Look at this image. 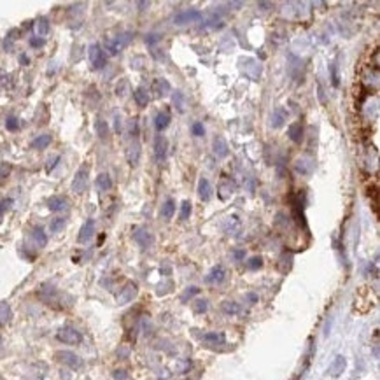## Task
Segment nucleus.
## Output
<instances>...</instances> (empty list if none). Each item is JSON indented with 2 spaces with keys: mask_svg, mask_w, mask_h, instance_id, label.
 <instances>
[{
  "mask_svg": "<svg viewBox=\"0 0 380 380\" xmlns=\"http://www.w3.org/2000/svg\"><path fill=\"white\" fill-rule=\"evenodd\" d=\"M56 338L61 342V344H67V345H77V344L83 342L81 331H77V329L72 328V326H63V328L58 329Z\"/></svg>",
  "mask_w": 380,
  "mask_h": 380,
  "instance_id": "1",
  "label": "nucleus"
},
{
  "mask_svg": "<svg viewBox=\"0 0 380 380\" xmlns=\"http://www.w3.org/2000/svg\"><path fill=\"white\" fill-rule=\"evenodd\" d=\"M201 18H203V14H201V11H198V9H186V11H181V13L174 18V23L177 26H182V25H189V23L200 21Z\"/></svg>",
  "mask_w": 380,
  "mask_h": 380,
  "instance_id": "2",
  "label": "nucleus"
},
{
  "mask_svg": "<svg viewBox=\"0 0 380 380\" xmlns=\"http://www.w3.org/2000/svg\"><path fill=\"white\" fill-rule=\"evenodd\" d=\"M90 61H91V67L95 70H100L105 67V61H107V56H105V51L102 49L100 44H91L90 46Z\"/></svg>",
  "mask_w": 380,
  "mask_h": 380,
  "instance_id": "3",
  "label": "nucleus"
},
{
  "mask_svg": "<svg viewBox=\"0 0 380 380\" xmlns=\"http://www.w3.org/2000/svg\"><path fill=\"white\" fill-rule=\"evenodd\" d=\"M88 174H90V170H88L86 165H83L77 172H75L74 179H72V191L77 193V195H81V193L86 191V188H88Z\"/></svg>",
  "mask_w": 380,
  "mask_h": 380,
  "instance_id": "4",
  "label": "nucleus"
},
{
  "mask_svg": "<svg viewBox=\"0 0 380 380\" xmlns=\"http://www.w3.org/2000/svg\"><path fill=\"white\" fill-rule=\"evenodd\" d=\"M56 359L60 363L65 364V366L72 368V370H79V368L83 366V359L79 358L77 354H74V352H70V350H60V352H56Z\"/></svg>",
  "mask_w": 380,
  "mask_h": 380,
  "instance_id": "5",
  "label": "nucleus"
},
{
  "mask_svg": "<svg viewBox=\"0 0 380 380\" xmlns=\"http://www.w3.org/2000/svg\"><path fill=\"white\" fill-rule=\"evenodd\" d=\"M130 40H131V35L130 34L116 35L112 40H107V51H109L110 54H118V53H121L123 49H125L128 44H130Z\"/></svg>",
  "mask_w": 380,
  "mask_h": 380,
  "instance_id": "6",
  "label": "nucleus"
},
{
  "mask_svg": "<svg viewBox=\"0 0 380 380\" xmlns=\"http://www.w3.org/2000/svg\"><path fill=\"white\" fill-rule=\"evenodd\" d=\"M133 240H135L137 244L142 247V249H147V247H151V245H153L154 236H153V233L149 232L147 228L139 226V228H135V230H133Z\"/></svg>",
  "mask_w": 380,
  "mask_h": 380,
  "instance_id": "7",
  "label": "nucleus"
},
{
  "mask_svg": "<svg viewBox=\"0 0 380 380\" xmlns=\"http://www.w3.org/2000/svg\"><path fill=\"white\" fill-rule=\"evenodd\" d=\"M168 154V139L165 135H156L154 139V160L158 163H163Z\"/></svg>",
  "mask_w": 380,
  "mask_h": 380,
  "instance_id": "8",
  "label": "nucleus"
},
{
  "mask_svg": "<svg viewBox=\"0 0 380 380\" xmlns=\"http://www.w3.org/2000/svg\"><path fill=\"white\" fill-rule=\"evenodd\" d=\"M201 342H203L207 347H210V349H217V347L226 345V337H224V333H221V331H210L201 337Z\"/></svg>",
  "mask_w": 380,
  "mask_h": 380,
  "instance_id": "9",
  "label": "nucleus"
},
{
  "mask_svg": "<svg viewBox=\"0 0 380 380\" xmlns=\"http://www.w3.org/2000/svg\"><path fill=\"white\" fill-rule=\"evenodd\" d=\"M137 293H139L137 286L133 284V282H127V284L121 288V291H119V294H118V303L119 305H127V303L133 302L135 296H137Z\"/></svg>",
  "mask_w": 380,
  "mask_h": 380,
  "instance_id": "10",
  "label": "nucleus"
},
{
  "mask_svg": "<svg viewBox=\"0 0 380 380\" xmlns=\"http://www.w3.org/2000/svg\"><path fill=\"white\" fill-rule=\"evenodd\" d=\"M40 300L44 303H48V305H58V298H60V293H58L56 288H53L51 284H44L40 288V293H39Z\"/></svg>",
  "mask_w": 380,
  "mask_h": 380,
  "instance_id": "11",
  "label": "nucleus"
},
{
  "mask_svg": "<svg viewBox=\"0 0 380 380\" xmlns=\"http://www.w3.org/2000/svg\"><path fill=\"white\" fill-rule=\"evenodd\" d=\"M95 235V221L93 219H88L86 223L81 226L77 235V242L79 244H86V242L91 240V236Z\"/></svg>",
  "mask_w": 380,
  "mask_h": 380,
  "instance_id": "12",
  "label": "nucleus"
},
{
  "mask_svg": "<svg viewBox=\"0 0 380 380\" xmlns=\"http://www.w3.org/2000/svg\"><path fill=\"white\" fill-rule=\"evenodd\" d=\"M226 279V270H224L223 265H216L212 270L209 271V275L205 277V280L209 284H221Z\"/></svg>",
  "mask_w": 380,
  "mask_h": 380,
  "instance_id": "13",
  "label": "nucleus"
},
{
  "mask_svg": "<svg viewBox=\"0 0 380 380\" xmlns=\"http://www.w3.org/2000/svg\"><path fill=\"white\" fill-rule=\"evenodd\" d=\"M48 209L51 212H63L69 210V200L65 197H51L48 198Z\"/></svg>",
  "mask_w": 380,
  "mask_h": 380,
  "instance_id": "14",
  "label": "nucleus"
},
{
  "mask_svg": "<svg viewBox=\"0 0 380 380\" xmlns=\"http://www.w3.org/2000/svg\"><path fill=\"white\" fill-rule=\"evenodd\" d=\"M170 121H172V116L168 110H162V112H158L156 114V118H154V128H156V131H165L166 128L170 127Z\"/></svg>",
  "mask_w": 380,
  "mask_h": 380,
  "instance_id": "15",
  "label": "nucleus"
},
{
  "mask_svg": "<svg viewBox=\"0 0 380 380\" xmlns=\"http://www.w3.org/2000/svg\"><path fill=\"white\" fill-rule=\"evenodd\" d=\"M127 160L128 163H130L131 166H137L140 162V144L137 142V139L131 142L130 145H128L127 149Z\"/></svg>",
  "mask_w": 380,
  "mask_h": 380,
  "instance_id": "16",
  "label": "nucleus"
},
{
  "mask_svg": "<svg viewBox=\"0 0 380 380\" xmlns=\"http://www.w3.org/2000/svg\"><path fill=\"white\" fill-rule=\"evenodd\" d=\"M288 135H289V139L293 140L294 144H302V140H303V125L302 123L296 121V123H293V125H289Z\"/></svg>",
  "mask_w": 380,
  "mask_h": 380,
  "instance_id": "17",
  "label": "nucleus"
},
{
  "mask_svg": "<svg viewBox=\"0 0 380 380\" xmlns=\"http://www.w3.org/2000/svg\"><path fill=\"white\" fill-rule=\"evenodd\" d=\"M30 236H32V240H34V244L37 245L39 249L46 247V244H48V235L44 232V228H40V226H35L34 230H32Z\"/></svg>",
  "mask_w": 380,
  "mask_h": 380,
  "instance_id": "18",
  "label": "nucleus"
},
{
  "mask_svg": "<svg viewBox=\"0 0 380 380\" xmlns=\"http://www.w3.org/2000/svg\"><path fill=\"white\" fill-rule=\"evenodd\" d=\"M314 168V163H312L310 158H298L294 162V170L302 175H308Z\"/></svg>",
  "mask_w": 380,
  "mask_h": 380,
  "instance_id": "19",
  "label": "nucleus"
},
{
  "mask_svg": "<svg viewBox=\"0 0 380 380\" xmlns=\"http://www.w3.org/2000/svg\"><path fill=\"white\" fill-rule=\"evenodd\" d=\"M214 154L217 158H226L230 154V147H228V142L224 140V137L217 135L214 139Z\"/></svg>",
  "mask_w": 380,
  "mask_h": 380,
  "instance_id": "20",
  "label": "nucleus"
},
{
  "mask_svg": "<svg viewBox=\"0 0 380 380\" xmlns=\"http://www.w3.org/2000/svg\"><path fill=\"white\" fill-rule=\"evenodd\" d=\"M288 121V110L284 107H277L271 114V127L273 128H280L284 127V123Z\"/></svg>",
  "mask_w": 380,
  "mask_h": 380,
  "instance_id": "21",
  "label": "nucleus"
},
{
  "mask_svg": "<svg viewBox=\"0 0 380 380\" xmlns=\"http://www.w3.org/2000/svg\"><path fill=\"white\" fill-rule=\"evenodd\" d=\"M345 366H347L345 358H344V356H337V358H335V361L329 364V375H331V377H340L342 373H344V370H345Z\"/></svg>",
  "mask_w": 380,
  "mask_h": 380,
  "instance_id": "22",
  "label": "nucleus"
},
{
  "mask_svg": "<svg viewBox=\"0 0 380 380\" xmlns=\"http://www.w3.org/2000/svg\"><path fill=\"white\" fill-rule=\"evenodd\" d=\"M198 197L203 201H209L212 198V186H210L209 179L201 177L200 182H198Z\"/></svg>",
  "mask_w": 380,
  "mask_h": 380,
  "instance_id": "23",
  "label": "nucleus"
},
{
  "mask_svg": "<svg viewBox=\"0 0 380 380\" xmlns=\"http://www.w3.org/2000/svg\"><path fill=\"white\" fill-rule=\"evenodd\" d=\"M174 214H175V201L172 200V198H168V200H165V203L162 205L160 216H162L165 221H170V219L174 217Z\"/></svg>",
  "mask_w": 380,
  "mask_h": 380,
  "instance_id": "24",
  "label": "nucleus"
},
{
  "mask_svg": "<svg viewBox=\"0 0 380 380\" xmlns=\"http://www.w3.org/2000/svg\"><path fill=\"white\" fill-rule=\"evenodd\" d=\"M34 28H35V34H37V37H42V39H44V37L49 34L48 18H39V19L34 23Z\"/></svg>",
  "mask_w": 380,
  "mask_h": 380,
  "instance_id": "25",
  "label": "nucleus"
},
{
  "mask_svg": "<svg viewBox=\"0 0 380 380\" xmlns=\"http://www.w3.org/2000/svg\"><path fill=\"white\" fill-rule=\"evenodd\" d=\"M95 130H96V135L100 137L102 140L109 139V125H107V121H104V119L98 118L95 123Z\"/></svg>",
  "mask_w": 380,
  "mask_h": 380,
  "instance_id": "26",
  "label": "nucleus"
},
{
  "mask_svg": "<svg viewBox=\"0 0 380 380\" xmlns=\"http://www.w3.org/2000/svg\"><path fill=\"white\" fill-rule=\"evenodd\" d=\"M96 188L100 191H109L112 188V179H110L109 174H100L96 177Z\"/></svg>",
  "mask_w": 380,
  "mask_h": 380,
  "instance_id": "27",
  "label": "nucleus"
},
{
  "mask_svg": "<svg viewBox=\"0 0 380 380\" xmlns=\"http://www.w3.org/2000/svg\"><path fill=\"white\" fill-rule=\"evenodd\" d=\"M133 98H135L139 107H145L149 104V93L145 91L144 88H137L135 91H133Z\"/></svg>",
  "mask_w": 380,
  "mask_h": 380,
  "instance_id": "28",
  "label": "nucleus"
},
{
  "mask_svg": "<svg viewBox=\"0 0 380 380\" xmlns=\"http://www.w3.org/2000/svg\"><path fill=\"white\" fill-rule=\"evenodd\" d=\"M154 88H156V93H158L160 96H165V95H168V93L172 91L170 83H168L166 79H163V77L156 79V83H154Z\"/></svg>",
  "mask_w": 380,
  "mask_h": 380,
  "instance_id": "29",
  "label": "nucleus"
},
{
  "mask_svg": "<svg viewBox=\"0 0 380 380\" xmlns=\"http://www.w3.org/2000/svg\"><path fill=\"white\" fill-rule=\"evenodd\" d=\"M51 140H53V137L49 135V133H42V135H39L34 142H32V147L34 149H46L49 144H51Z\"/></svg>",
  "mask_w": 380,
  "mask_h": 380,
  "instance_id": "30",
  "label": "nucleus"
},
{
  "mask_svg": "<svg viewBox=\"0 0 380 380\" xmlns=\"http://www.w3.org/2000/svg\"><path fill=\"white\" fill-rule=\"evenodd\" d=\"M11 319H13V310H11L9 303L0 302V324H7Z\"/></svg>",
  "mask_w": 380,
  "mask_h": 380,
  "instance_id": "31",
  "label": "nucleus"
},
{
  "mask_svg": "<svg viewBox=\"0 0 380 380\" xmlns=\"http://www.w3.org/2000/svg\"><path fill=\"white\" fill-rule=\"evenodd\" d=\"M65 224H67V217H56L51 221L49 230H51V233H60L61 230L65 228Z\"/></svg>",
  "mask_w": 380,
  "mask_h": 380,
  "instance_id": "32",
  "label": "nucleus"
},
{
  "mask_svg": "<svg viewBox=\"0 0 380 380\" xmlns=\"http://www.w3.org/2000/svg\"><path fill=\"white\" fill-rule=\"evenodd\" d=\"M189 216H191V201L189 200H184L182 203H181V221H188Z\"/></svg>",
  "mask_w": 380,
  "mask_h": 380,
  "instance_id": "33",
  "label": "nucleus"
},
{
  "mask_svg": "<svg viewBox=\"0 0 380 380\" xmlns=\"http://www.w3.org/2000/svg\"><path fill=\"white\" fill-rule=\"evenodd\" d=\"M223 312L228 315H235V314L240 312V305L235 303V302H224L223 303Z\"/></svg>",
  "mask_w": 380,
  "mask_h": 380,
  "instance_id": "34",
  "label": "nucleus"
},
{
  "mask_svg": "<svg viewBox=\"0 0 380 380\" xmlns=\"http://www.w3.org/2000/svg\"><path fill=\"white\" fill-rule=\"evenodd\" d=\"M172 102H174V105L177 107V110H179V112H182V110H184V95H182V91H175L174 96H172Z\"/></svg>",
  "mask_w": 380,
  "mask_h": 380,
  "instance_id": "35",
  "label": "nucleus"
},
{
  "mask_svg": "<svg viewBox=\"0 0 380 380\" xmlns=\"http://www.w3.org/2000/svg\"><path fill=\"white\" fill-rule=\"evenodd\" d=\"M261 267H263L261 256H253V258L247 261V268H249V270H259Z\"/></svg>",
  "mask_w": 380,
  "mask_h": 380,
  "instance_id": "36",
  "label": "nucleus"
},
{
  "mask_svg": "<svg viewBox=\"0 0 380 380\" xmlns=\"http://www.w3.org/2000/svg\"><path fill=\"white\" fill-rule=\"evenodd\" d=\"M329 74H331V84L335 88L340 86V75H338V67L333 63V65H329Z\"/></svg>",
  "mask_w": 380,
  "mask_h": 380,
  "instance_id": "37",
  "label": "nucleus"
},
{
  "mask_svg": "<svg viewBox=\"0 0 380 380\" xmlns=\"http://www.w3.org/2000/svg\"><path fill=\"white\" fill-rule=\"evenodd\" d=\"M191 133L195 137H203V135H205V127H203V123H200V121L193 123V125H191Z\"/></svg>",
  "mask_w": 380,
  "mask_h": 380,
  "instance_id": "38",
  "label": "nucleus"
},
{
  "mask_svg": "<svg viewBox=\"0 0 380 380\" xmlns=\"http://www.w3.org/2000/svg\"><path fill=\"white\" fill-rule=\"evenodd\" d=\"M198 293H200V288H197V286H191V288H188L186 291H184V294L181 296V300H182V302H188L189 298L197 296Z\"/></svg>",
  "mask_w": 380,
  "mask_h": 380,
  "instance_id": "39",
  "label": "nucleus"
},
{
  "mask_svg": "<svg viewBox=\"0 0 380 380\" xmlns=\"http://www.w3.org/2000/svg\"><path fill=\"white\" fill-rule=\"evenodd\" d=\"M5 128H7L9 131H16L18 128H19V119L14 118V116H9L7 121H5Z\"/></svg>",
  "mask_w": 380,
  "mask_h": 380,
  "instance_id": "40",
  "label": "nucleus"
},
{
  "mask_svg": "<svg viewBox=\"0 0 380 380\" xmlns=\"http://www.w3.org/2000/svg\"><path fill=\"white\" fill-rule=\"evenodd\" d=\"M13 203H14L13 198H4V200H0V216L5 214V212L13 207Z\"/></svg>",
  "mask_w": 380,
  "mask_h": 380,
  "instance_id": "41",
  "label": "nucleus"
},
{
  "mask_svg": "<svg viewBox=\"0 0 380 380\" xmlns=\"http://www.w3.org/2000/svg\"><path fill=\"white\" fill-rule=\"evenodd\" d=\"M127 88H128V83L125 81V79H121V81H119V84L116 86V95H118V96H125V95H127Z\"/></svg>",
  "mask_w": 380,
  "mask_h": 380,
  "instance_id": "42",
  "label": "nucleus"
},
{
  "mask_svg": "<svg viewBox=\"0 0 380 380\" xmlns=\"http://www.w3.org/2000/svg\"><path fill=\"white\" fill-rule=\"evenodd\" d=\"M60 160H61L60 154H56V156H53L51 160H48V165H46V172H53V168H54V166H56L58 163H60Z\"/></svg>",
  "mask_w": 380,
  "mask_h": 380,
  "instance_id": "43",
  "label": "nucleus"
},
{
  "mask_svg": "<svg viewBox=\"0 0 380 380\" xmlns=\"http://www.w3.org/2000/svg\"><path fill=\"white\" fill-rule=\"evenodd\" d=\"M11 170H13V166L9 165V163H2V165H0V179H5V177L11 174Z\"/></svg>",
  "mask_w": 380,
  "mask_h": 380,
  "instance_id": "44",
  "label": "nucleus"
},
{
  "mask_svg": "<svg viewBox=\"0 0 380 380\" xmlns=\"http://www.w3.org/2000/svg\"><path fill=\"white\" fill-rule=\"evenodd\" d=\"M44 44H46V39H42V37H32V39H30V46H32V48H35V49L42 48Z\"/></svg>",
  "mask_w": 380,
  "mask_h": 380,
  "instance_id": "45",
  "label": "nucleus"
},
{
  "mask_svg": "<svg viewBox=\"0 0 380 380\" xmlns=\"http://www.w3.org/2000/svg\"><path fill=\"white\" fill-rule=\"evenodd\" d=\"M207 307L209 305H207L205 300H200V302L195 303V312H197V314H203V312H207Z\"/></svg>",
  "mask_w": 380,
  "mask_h": 380,
  "instance_id": "46",
  "label": "nucleus"
},
{
  "mask_svg": "<svg viewBox=\"0 0 380 380\" xmlns=\"http://www.w3.org/2000/svg\"><path fill=\"white\" fill-rule=\"evenodd\" d=\"M160 39H162V37H160V35H156V34H149V35H145V44H147V46H151V48H153L154 44H156V42H158V40H160Z\"/></svg>",
  "mask_w": 380,
  "mask_h": 380,
  "instance_id": "47",
  "label": "nucleus"
},
{
  "mask_svg": "<svg viewBox=\"0 0 380 380\" xmlns=\"http://www.w3.org/2000/svg\"><path fill=\"white\" fill-rule=\"evenodd\" d=\"M127 372H125V370H116V372H114V379H116V380H125V379H127Z\"/></svg>",
  "mask_w": 380,
  "mask_h": 380,
  "instance_id": "48",
  "label": "nucleus"
},
{
  "mask_svg": "<svg viewBox=\"0 0 380 380\" xmlns=\"http://www.w3.org/2000/svg\"><path fill=\"white\" fill-rule=\"evenodd\" d=\"M233 258H235L236 261H240V259H244V258H245V251H244V249L235 251V253H233Z\"/></svg>",
  "mask_w": 380,
  "mask_h": 380,
  "instance_id": "49",
  "label": "nucleus"
},
{
  "mask_svg": "<svg viewBox=\"0 0 380 380\" xmlns=\"http://www.w3.org/2000/svg\"><path fill=\"white\" fill-rule=\"evenodd\" d=\"M317 93H319L321 102H323V104H326V98H324V90H323V86H321V84H319V90H317Z\"/></svg>",
  "mask_w": 380,
  "mask_h": 380,
  "instance_id": "50",
  "label": "nucleus"
},
{
  "mask_svg": "<svg viewBox=\"0 0 380 380\" xmlns=\"http://www.w3.org/2000/svg\"><path fill=\"white\" fill-rule=\"evenodd\" d=\"M19 61H21L23 65H28V63H30V60H28V56H26V54H21V56H19Z\"/></svg>",
  "mask_w": 380,
  "mask_h": 380,
  "instance_id": "51",
  "label": "nucleus"
},
{
  "mask_svg": "<svg viewBox=\"0 0 380 380\" xmlns=\"http://www.w3.org/2000/svg\"><path fill=\"white\" fill-rule=\"evenodd\" d=\"M121 130V123H119V118L116 116V131H119Z\"/></svg>",
  "mask_w": 380,
  "mask_h": 380,
  "instance_id": "52",
  "label": "nucleus"
},
{
  "mask_svg": "<svg viewBox=\"0 0 380 380\" xmlns=\"http://www.w3.org/2000/svg\"><path fill=\"white\" fill-rule=\"evenodd\" d=\"M249 300H251V302H256V300H258V298H256V294H249Z\"/></svg>",
  "mask_w": 380,
  "mask_h": 380,
  "instance_id": "53",
  "label": "nucleus"
},
{
  "mask_svg": "<svg viewBox=\"0 0 380 380\" xmlns=\"http://www.w3.org/2000/svg\"><path fill=\"white\" fill-rule=\"evenodd\" d=\"M0 345H2V337H0Z\"/></svg>",
  "mask_w": 380,
  "mask_h": 380,
  "instance_id": "54",
  "label": "nucleus"
}]
</instances>
